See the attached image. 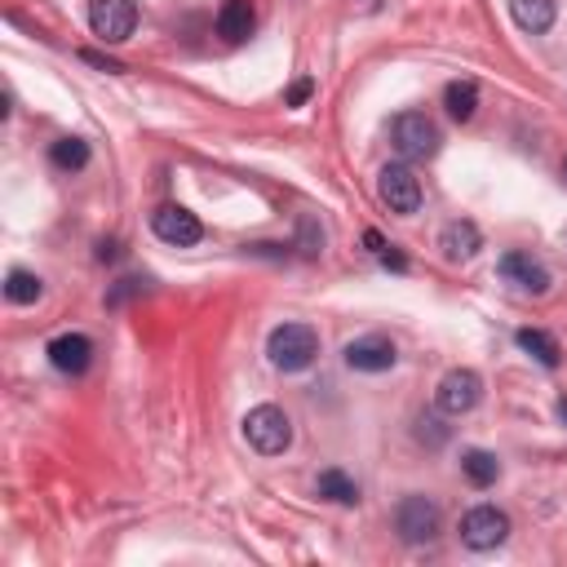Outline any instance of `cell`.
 <instances>
[{"instance_id": "cell-1", "label": "cell", "mask_w": 567, "mask_h": 567, "mask_svg": "<svg viewBox=\"0 0 567 567\" xmlns=\"http://www.w3.org/2000/svg\"><path fill=\"white\" fill-rule=\"evenodd\" d=\"M266 355H271V363H275L280 372H302V368L315 363L319 337H315L310 324H280V328L271 332V341H266Z\"/></svg>"}, {"instance_id": "cell-2", "label": "cell", "mask_w": 567, "mask_h": 567, "mask_svg": "<svg viewBox=\"0 0 567 567\" xmlns=\"http://www.w3.org/2000/svg\"><path fill=\"white\" fill-rule=\"evenodd\" d=\"M244 439L249 448H258L262 457H280L288 444H293V422L284 417V408L275 404H262L244 417Z\"/></svg>"}, {"instance_id": "cell-3", "label": "cell", "mask_w": 567, "mask_h": 567, "mask_svg": "<svg viewBox=\"0 0 567 567\" xmlns=\"http://www.w3.org/2000/svg\"><path fill=\"white\" fill-rule=\"evenodd\" d=\"M391 142H395V151L404 160H430L444 138H439V129H435V120L426 111H404L391 124Z\"/></svg>"}, {"instance_id": "cell-4", "label": "cell", "mask_w": 567, "mask_h": 567, "mask_svg": "<svg viewBox=\"0 0 567 567\" xmlns=\"http://www.w3.org/2000/svg\"><path fill=\"white\" fill-rule=\"evenodd\" d=\"M89 28L102 45H120L138 28V6L133 0H94L89 6Z\"/></svg>"}, {"instance_id": "cell-5", "label": "cell", "mask_w": 567, "mask_h": 567, "mask_svg": "<svg viewBox=\"0 0 567 567\" xmlns=\"http://www.w3.org/2000/svg\"><path fill=\"white\" fill-rule=\"evenodd\" d=\"M395 532L408 541V545H426L439 536V505L430 497H404L400 510H395Z\"/></svg>"}, {"instance_id": "cell-6", "label": "cell", "mask_w": 567, "mask_h": 567, "mask_svg": "<svg viewBox=\"0 0 567 567\" xmlns=\"http://www.w3.org/2000/svg\"><path fill=\"white\" fill-rule=\"evenodd\" d=\"M377 196H382V205H391V214H417L422 209V182L413 177V168L404 164H386L382 173H377Z\"/></svg>"}, {"instance_id": "cell-7", "label": "cell", "mask_w": 567, "mask_h": 567, "mask_svg": "<svg viewBox=\"0 0 567 567\" xmlns=\"http://www.w3.org/2000/svg\"><path fill=\"white\" fill-rule=\"evenodd\" d=\"M435 400H439V413H448V417H466V413L483 400V377H479L475 368H452V372L444 377V382H439Z\"/></svg>"}, {"instance_id": "cell-8", "label": "cell", "mask_w": 567, "mask_h": 567, "mask_svg": "<svg viewBox=\"0 0 567 567\" xmlns=\"http://www.w3.org/2000/svg\"><path fill=\"white\" fill-rule=\"evenodd\" d=\"M505 536H510V519L497 505H475L461 519V541L470 549H497V545H505Z\"/></svg>"}, {"instance_id": "cell-9", "label": "cell", "mask_w": 567, "mask_h": 567, "mask_svg": "<svg viewBox=\"0 0 567 567\" xmlns=\"http://www.w3.org/2000/svg\"><path fill=\"white\" fill-rule=\"evenodd\" d=\"M151 231H155L164 244H177V249L200 244V236H205L200 218H196V214H186L182 205H164V209H155V214H151Z\"/></svg>"}, {"instance_id": "cell-10", "label": "cell", "mask_w": 567, "mask_h": 567, "mask_svg": "<svg viewBox=\"0 0 567 567\" xmlns=\"http://www.w3.org/2000/svg\"><path fill=\"white\" fill-rule=\"evenodd\" d=\"M395 341L391 337H382V332H368V337H359V341H350L346 346V363L355 368V372H386V368H395Z\"/></svg>"}, {"instance_id": "cell-11", "label": "cell", "mask_w": 567, "mask_h": 567, "mask_svg": "<svg viewBox=\"0 0 567 567\" xmlns=\"http://www.w3.org/2000/svg\"><path fill=\"white\" fill-rule=\"evenodd\" d=\"M50 363L67 377H80L94 363V341L85 332H63V337L50 341Z\"/></svg>"}, {"instance_id": "cell-12", "label": "cell", "mask_w": 567, "mask_h": 567, "mask_svg": "<svg viewBox=\"0 0 567 567\" xmlns=\"http://www.w3.org/2000/svg\"><path fill=\"white\" fill-rule=\"evenodd\" d=\"M501 275L514 284V288H523V293H549V271L536 262V258H527V253H505L501 258Z\"/></svg>"}, {"instance_id": "cell-13", "label": "cell", "mask_w": 567, "mask_h": 567, "mask_svg": "<svg viewBox=\"0 0 567 567\" xmlns=\"http://www.w3.org/2000/svg\"><path fill=\"white\" fill-rule=\"evenodd\" d=\"M253 28H258V10L249 6V0H227L222 14H218V36L227 45H240V41L253 36Z\"/></svg>"}, {"instance_id": "cell-14", "label": "cell", "mask_w": 567, "mask_h": 567, "mask_svg": "<svg viewBox=\"0 0 567 567\" xmlns=\"http://www.w3.org/2000/svg\"><path fill=\"white\" fill-rule=\"evenodd\" d=\"M479 244H483V236H479L475 222H448L444 236H439V249H444L448 262H470L479 253Z\"/></svg>"}, {"instance_id": "cell-15", "label": "cell", "mask_w": 567, "mask_h": 567, "mask_svg": "<svg viewBox=\"0 0 567 567\" xmlns=\"http://www.w3.org/2000/svg\"><path fill=\"white\" fill-rule=\"evenodd\" d=\"M510 14H514V23H519L523 32L541 36V32H549V28H554L558 6H554V0H510Z\"/></svg>"}, {"instance_id": "cell-16", "label": "cell", "mask_w": 567, "mask_h": 567, "mask_svg": "<svg viewBox=\"0 0 567 567\" xmlns=\"http://www.w3.org/2000/svg\"><path fill=\"white\" fill-rule=\"evenodd\" d=\"M514 341H519V350H527L541 368H558V359H563L558 341H554L549 332H541V328H519V332H514Z\"/></svg>"}, {"instance_id": "cell-17", "label": "cell", "mask_w": 567, "mask_h": 567, "mask_svg": "<svg viewBox=\"0 0 567 567\" xmlns=\"http://www.w3.org/2000/svg\"><path fill=\"white\" fill-rule=\"evenodd\" d=\"M444 107H448L452 120H470L479 111V85L475 80H452L444 89Z\"/></svg>"}, {"instance_id": "cell-18", "label": "cell", "mask_w": 567, "mask_h": 567, "mask_svg": "<svg viewBox=\"0 0 567 567\" xmlns=\"http://www.w3.org/2000/svg\"><path fill=\"white\" fill-rule=\"evenodd\" d=\"M461 470H466V479H470L475 488H492V483L501 479V461H497L492 452H483V448H470V452L461 457Z\"/></svg>"}, {"instance_id": "cell-19", "label": "cell", "mask_w": 567, "mask_h": 567, "mask_svg": "<svg viewBox=\"0 0 567 567\" xmlns=\"http://www.w3.org/2000/svg\"><path fill=\"white\" fill-rule=\"evenodd\" d=\"M315 492L324 501H337V505H355L359 501V483L350 475H341V470H324L319 483H315Z\"/></svg>"}, {"instance_id": "cell-20", "label": "cell", "mask_w": 567, "mask_h": 567, "mask_svg": "<svg viewBox=\"0 0 567 567\" xmlns=\"http://www.w3.org/2000/svg\"><path fill=\"white\" fill-rule=\"evenodd\" d=\"M50 160H54V168L76 173V168L89 164V142H80V138H58V142L50 146Z\"/></svg>"}, {"instance_id": "cell-21", "label": "cell", "mask_w": 567, "mask_h": 567, "mask_svg": "<svg viewBox=\"0 0 567 567\" xmlns=\"http://www.w3.org/2000/svg\"><path fill=\"white\" fill-rule=\"evenodd\" d=\"M41 293H45V284H41L32 271H10V280H6V297H10L14 306H32V302H41Z\"/></svg>"}, {"instance_id": "cell-22", "label": "cell", "mask_w": 567, "mask_h": 567, "mask_svg": "<svg viewBox=\"0 0 567 567\" xmlns=\"http://www.w3.org/2000/svg\"><path fill=\"white\" fill-rule=\"evenodd\" d=\"M85 63H94V67H102V72H124L120 63H111V58H102V54H85Z\"/></svg>"}, {"instance_id": "cell-23", "label": "cell", "mask_w": 567, "mask_h": 567, "mask_svg": "<svg viewBox=\"0 0 567 567\" xmlns=\"http://www.w3.org/2000/svg\"><path fill=\"white\" fill-rule=\"evenodd\" d=\"M306 94H310V80H297V85L288 89V102L297 107V102H306Z\"/></svg>"}, {"instance_id": "cell-24", "label": "cell", "mask_w": 567, "mask_h": 567, "mask_svg": "<svg viewBox=\"0 0 567 567\" xmlns=\"http://www.w3.org/2000/svg\"><path fill=\"white\" fill-rule=\"evenodd\" d=\"M558 422H563V426H567V395H563V400H558Z\"/></svg>"}, {"instance_id": "cell-25", "label": "cell", "mask_w": 567, "mask_h": 567, "mask_svg": "<svg viewBox=\"0 0 567 567\" xmlns=\"http://www.w3.org/2000/svg\"><path fill=\"white\" fill-rule=\"evenodd\" d=\"M563 177H567V160H563Z\"/></svg>"}]
</instances>
